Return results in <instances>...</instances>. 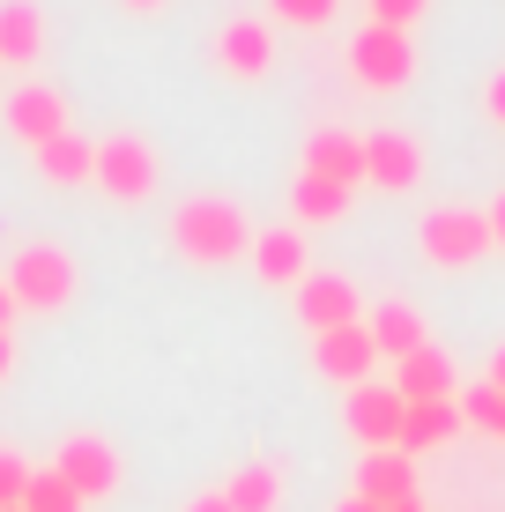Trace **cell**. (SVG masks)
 <instances>
[{
	"label": "cell",
	"mask_w": 505,
	"mask_h": 512,
	"mask_svg": "<svg viewBox=\"0 0 505 512\" xmlns=\"http://www.w3.org/2000/svg\"><path fill=\"white\" fill-rule=\"evenodd\" d=\"M45 52V8L38 0H0V60L30 67Z\"/></svg>",
	"instance_id": "20"
},
{
	"label": "cell",
	"mask_w": 505,
	"mask_h": 512,
	"mask_svg": "<svg viewBox=\"0 0 505 512\" xmlns=\"http://www.w3.org/2000/svg\"><path fill=\"white\" fill-rule=\"evenodd\" d=\"M416 179H424V149H416V134H402V127L364 134V186H372V193H409Z\"/></svg>",
	"instance_id": "10"
},
{
	"label": "cell",
	"mask_w": 505,
	"mask_h": 512,
	"mask_svg": "<svg viewBox=\"0 0 505 512\" xmlns=\"http://www.w3.org/2000/svg\"><path fill=\"white\" fill-rule=\"evenodd\" d=\"M335 512H387V505H372V498H357V490H350V498H342Z\"/></svg>",
	"instance_id": "32"
},
{
	"label": "cell",
	"mask_w": 505,
	"mask_h": 512,
	"mask_svg": "<svg viewBox=\"0 0 505 512\" xmlns=\"http://www.w3.org/2000/svg\"><path fill=\"white\" fill-rule=\"evenodd\" d=\"M372 349H379V364H402L409 349H424L431 342V327H424V312L409 305V297H387V305H372Z\"/></svg>",
	"instance_id": "17"
},
{
	"label": "cell",
	"mask_w": 505,
	"mask_h": 512,
	"mask_svg": "<svg viewBox=\"0 0 505 512\" xmlns=\"http://www.w3.org/2000/svg\"><path fill=\"white\" fill-rule=\"evenodd\" d=\"M8 320H15V297H8V282H0V334H8Z\"/></svg>",
	"instance_id": "35"
},
{
	"label": "cell",
	"mask_w": 505,
	"mask_h": 512,
	"mask_svg": "<svg viewBox=\"0 0 505 512\" xmlns=\"http://www.w3.org/2000/svg\"><path fill=\"white\" fill-rule=\"evenodd\" d=\"M350 201H357L350 186L312 179V171H298V186H290V216H298V223H342V216H350Z\"/></svg>",
	"instance_id": "22"
},
{
	"label": "cell",
	"mask_w": 505,
	"mask_h": 512,
	"mask_svg": "<svg viewBox=\"0 0 505 512\" xmlns=\"http://www.w3.org/2000/svg\"><path fill=\"white\" fill-rule=\"evenodd\" d=\"M52 475H60L82 505H97V498H112V490H119V453H112V438L75 431V438H60V461H52Z\"/></svg>",
	"instance_id": "7"
},
{
	"label": "cell",
	"mask_w": 505,
	"mask_h": 512,
	"mask_svg": "<svg viewBox=\"0 0 505 512\" xmlns=\"http://www.w3.org/2000/svg\"><path fill=\"white\" fill-rule=\"evenodd\" d=\"M15 512H23V505H15Z\"/></svg>",
	"instance_id": "37"
},
{
	"label": "cell",
	"mask_w": 505,
	"mask_h": 512,
	"mask_svg": "<svg viewBox=\"0 0 505 512\" xmlns=\"http://www.w3.org/2000/svg\"><path fill=\"white\" fill-rule=\"evenodd\" d=\"M491 245H498V253H505V193H498V201H491Z\"/></svg>",
	"instance_id": "31"
},
{
	"label": "cell",
	"mask_w": 505,
	"mask_h": 512,
	"mask_svg": "<svg viewBox=\"0 0 505 512\" xmlns=\"http://www.w3.org/2000/svg\"><path fill=\"white\" fill-rule=\"evenodd\" d=\"M416 253H424L431 268H446V275L476 268V260L491 253V208H468V201L431 208V216L416 223Z\"/></svg>",
	"instance_id": "3"
},
{
	"label": "cell",
	"mask_w": 505,
	"mask_h": 512,
	"mask_svg": "<svg viewBox=\"0 0 505 512\" xmlns=\"http://www.w3.org/2000/svg\"><path fill=\"white\" fill-rule=\"evenodd\" d=\"M387 512H424V498H402V505H387Z\"/></svg>",
	"instance_id": "36"
},
{
	"label": "cell",
	"mask_w": 505,
	"mask_h": 512,
	"mask_svg": "<svg viewBox=\"0 0 505 512\" xmlns=\"http://www.w3.org/2000/svg\"><path fill=\"white\" fill-rule=\"evenodd\" d=\"M312 372L320 379H335L342 394H350V386H364L379 372V349H372V327H335V334H320V342H312Z\"/></svg>",
	"instance_id": "11"
},
{
	"label": "cell",
	"mask_w": 505,
	"mask_h": 512,
	"mask_svg": "<svg viewBox=\"0 0 505 512\" xmlns=\"http://www.w3.org/2000/svg\"><path fill=\"white\" fill-rule=\"evenodd\" d=\"M216 67L231 82H268L275 75V23H260V15H231V23L216 30Z\"/></svg>",
	"instance_id": "9"
},
{
	"label": "cell",
	"mask_w": 505,
	"mask_h": 512,
	"mask_svg": "<svg viewBox=\"0 0 505 512\" xmlns=\"http://www.w3.org/2000/svg\"><path fill=\"white\" fill-rule=\"evenodd\" d=\"M298 171H312V179H335V186H364V134H350V127H320V134H305V164Z\"/></svg>",
	"instance_id": "13"
},
{
	"label": "cell",
	"mask_w": 505,
	"mask_h": 512,
	"mask_svg": "<svg viewBox=\"0 0 505 512\" xmlns=\"http://www.w3.org/2000/svg\"><path fill=\"white\" fill-rule=\"evenodd\" d=\"M0 282H8V297H15V312H60V305H75V253L67 245H15V260L0 268Z\"/></svg>",
	"instance_id": "2"
},
{
	"label": "cell",
	"mask_w": 505,
	"mask_h": 512,
	"mask_svg": "<svg viewBox=\"0 0 505 512\" xmlns=\"http://www.w3.org/2000/svg\"><path fill=\"white\" fill-rule=\"evenodd\" d=\"M424 8H431V0H372V23H387V30H409Z\"/></svg>",
	"instance_id": "27"
},
{
	"label": "cell",
	"mask_w": 505,
	"mask_h": 512,
	"mask_svg": "<svg viewBox=\"0 0 505 512\" xmlns=\"http://www.w3.org/2000/svg\"><path fill=\"white\" fill-rule=\"evenodd\" d=\"M253 275L275 282V290H298L312 275V253H305V231L283 223V231H253Z\"/></svg>",
	"instance_id": "14"
},
{
	"label": "cell",
	"mask_w": 505,
	"mask_h": 512,
	"mask_svg": "<svg viewBox=\"0 0 505 512\" xmlns=\"http://www.w3.org/2000/svg\"><path fill=\"white\" fill-rule=\"evenodd\" d=\"M298 320H305L312 342H320V334H335V327H357V320H364L357 282L335 275V268H312V275L298 282Z\"/></svg>",
	"instance_id": "8"
},
{
	"label": "cell",
	"mask_w": 505,
	"mask_h": 512,
	"mask_svg": "<svg viewBox=\"0 0 505 512\" xmlns=\"http://www.w3.org/2000/svg\"><path fill=\"white\" fill-rule=\"evenodd\" d=\"M394 394H402V401H454V394H461V379H454V357H446L439 342L409 349V357L394 364Z\"/></svg>",
	"instance_id": "16"
},
{
	"label": "cell",
	"mask_w": 505,
	"mask_h": 512,
	"mask_svg": "<svg viewBox=\"0 0 505 512\" xmlns=\"http://www.w3.org/2000/svg\"><path fill=\"white\" fill-rule=\"evenodd\" d=\"M179 512H231V498H223V490H201V498H186Z\"/></svg>",
	"instance_id": "29"
},
{
	"label": "cell",
	"mask_w": 505,
	"mask_h": 512,
	"mask_svg": "<svg viewBox=\"0 0 505 512\" xmlns=\"http://www.w3.org/2000/svg\"><path fill=\"white\" fill-rule=\"evenodd\" d=\"M30 475H38V468H30L23 453H15V446H0V512H15V505H23Z\"/></svg>",
	"instance_id": "26"
},
{
	"label": "cell",
	"mask_w": 505,
	"mask_h": 512,
	"mask_svg": "<svg viewBox=\"0 0 505 512\" xmlns=\"http://www.w3.org/2000/svg\"><path fill=\"white\" fill-rule=\"evenodd\" d=\"M357 498H372V505H402V498H416V461L409 453H364L357 461Z\"/></svg>",
	"instance_id": "19"
},
{
	"label": "cell",
	"mask_w": 505,
	"mask_h": 512,
	"mask_svg": "<svg viewBox=\"0 0 505 512\" xmlns=\"http://www.w3.org/2000/svg\"><path fill=\"white\" fill-rule=\"evenodd\" d=\"M409 75H416V38L364 15V30L350 38V82L372 90V97H387V90H409Z\"/></svg>",
	"instance_id": "4"
},
{
	"label": "cell",
	"mask_w": 505,
	"mask_h": 512,
	"mask_svg": "<svg viewBox=\"0 0 505 512\" xmlns=\"http://www.w3.org/2000/svg\"><path fill=\"white\" fill-rule=\"evenodd\" d=\"M0 127L15 141H30V149H45L52 134H67V97L52 90V82H23V90L0 104Z\"/></svg>",
	"instance_id": "12"
},
{
	"label": "cell",
	"mask_w": 505,
	"mask_h": 512,
	"mask_svg": "<svg viewBox=\"0 0 505 512\" xmlns=\"http://www.w3.org/2000/svg\"><path fill=\"white\" fill-rule=\"evenodd\" d=\"M454 401H461V423H468V431H483V438H505V394H498L491 379L461 386Z\"/></svg>",
	"instance_id": "23"
},
{
	"label": "cell",
	"mask_w": 505,
	"mask_h": 512,
	"mask_svg": "<svg viewBox=\"0 0 505 512\" xmlns=\"http://www.w3.org/2000/svg\"><path fill=\"white\" fill-rule=\"evenodd\" d=\"M483 119H498V127H505V67L483 82Z\"/></svg>",
	"instance_id": "28"
},
{
	"label": "cell",
	"mask_w": 505,
	"mask_h": 512,
	"mask_svg": "<svg viewBox=\"0 0 505 512\" xmlns=\"http://www.w3.org/2000/svg\"><path fill=\"white\" fill-rule=\"evenodd\" d=\"M30 156H38V179L45 186H90L97 179V141H82L75 127L52 134L45 149H30Z\"/></svg>",
	"instance_id": "18"
},
{
	"label": "cell",
	"mask_w": 505,
	"mask_h": 512,
	"mask_svg": "<svg viewBox=\"0 0 505 512\" xmlns=\"http://www.w3.org/2000/svg\"><path fill=\"white\" fill-rule=\"evenodd\" d=\"M97 186L112 193L119 208H142L149 193H156V149L142 134H112V141H97Z\"/></svg>",
	"instance_id": "6"
},
{
	"label": "cell",
	"mask_w": 505,
	"mask_h": 512,
	"mask_svg": "<svg viewBox=\"0 0 505 512\" xmlns=\"http://www.w3.org/2000/svg\"><path fill=\"white\" fill-rule=\"evenodd\" d=\"M461 431H468V423H461V401H409V416H402V438H394V453L424 461V453L454 446Z\"/></svg>",
	"instance_id": "15"
},
{
	"label": "cell",
	"mask_w": 505,
	"mask_h": 512,
	"mask_svg": "<svg viewBox=\"0 0 505 512\" xmlns=\"http://www.w3.org/2000/svg\"><path fill=\"white\" fill-rule=\"evenodd\" d=\"M483 379H491V386H498V394H505V342L491 349V364H483Z\"/></svg>",
	"instance_id": "30"
},
{
	"label": "cell",
	"mask_w": 505,
	"mask_h": 512,
	"mask_svg": "<svg viewBox=\"0 0 505 512\" xmlns=\"http://www.w3.org/2000/svg\"><path fill=\"white\" fill-rule=\"evenodd\" d=\"M127 15H156V8H171V0H119Z\"/></svg>",
	"instance_id": "34"
},
{
	"label": "cell",
	"mask_w": 505,
	"mask_h": 512,
	"mask_svg": "<svg viewBox=\"0 0 505 512\" xmlns=\"http://www.w3.org/2000/svg\"><path fill=\"white\" fill-rule=\"evenodd\" d=\"M15 372V334H0V379Z\"/></svg>",
	"instance_id": "33"
},
{
	"label": "cell",
	"mask_w": 505,
	"mask_h": 512,
	"mask_svg": "<svg viewBox=\"0 0 505 512\" xmlns=\"http://www.w3.org/2000/svg\"><path fill=\"white\" fill-rule=\"evenodd\" d=\"M171 253L194 260V268L253 260V216L231 201V193H186V201L171 208Z\"/></svg>",
	"instance_id": "1"
},
{
	"label": "cell",
	"mask_w": 505,
	"mask_h": 512,
	"mask_svg": "<svg viewBox=\"0 0 505 512\" xmlns=\"http://www.w3.org/2000/svg\"><path fill=\"white\" fill-rule=\"evenodd\" d=\"M23 512H82V498L52 468H38V475H30V490H23Z\"/></svg>",
	"instance_id": "24"
},
{
	"label": "cell",
	"mask_w": 505,
	"mask_h": 512,
	"mask_svg": "<svg viewBox=\"0 0 505 512\" xmlns=\"http://www.w3.org/2000/svg\"><path fill=\"white\" fill-rule=\"evenodd\" d=\"M223 498H231V512H283V468H275V461H246V468H231Z\"/></svg>",
	"instance_id": "21"
},
{
	"label": "cell",
	"mask_w": 505,
	"mask_h": 512,
	"mask_svg": "<svg viewBox=\"0 0 505 512\" xmlns=\"http://www.w3.org/2000/svg\"><path fill=\"white\" fill-rule=\"evenodd\" d=\"M402 416H409V401L394 394V379H364L342 394V423H350V438L364 453H387L402 438Z\"/></svg>",
	"instance_id": "5"
},
{
	"label": "cell",
	"mask_w": 505,
	"mask_h": 512,
	"mask_svg": "<svg viewBox=\"0 0 505 512\" xmlns=\"http://www.w3.org/2000/svg\"><path fill=\"white\" fill-rule=\"evenodd\" d=\"M268 8H275V23H290V30H327L342 0H268Z\"/></svg>",
	"instance_id": "25"
}]
</instances>
